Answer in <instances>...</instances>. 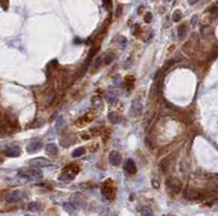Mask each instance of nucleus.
Returning a JSON list of instances; mask_svg holds the SVG:
<instances>
[{
	"label": "nucleus",
	"instance_id": "1",
	"mask_svg": "<svg viewBox=\"0 0 218 216\" xmlns=\"http://www.w3.org/2000/svg\"><path fill=\"white\" fill-rule=\"evenodd\" d=\"M17 174H19L20 177H23L28 180H38L41 179V177H43L41 172L36 169V167L32 169H20Z\"/></svg>",
	"mask_w": 218,
	"mask_h": 216
},
{
	"label": "nucleus",
	"instance_id": "2",
	"mask_svg": "<svg viewBox=\"0 0 218 216\" xmlns=\"http://www.w3.org/2000/svg\"><path fill=\"white\" fill-rule=\"evenodd\" d=\"M79 171H80V168H79L78 166H75V165H69V166L65 167V168L63 169L62 173L60 174L59 179L63 180V182L72 180L74 177H75L76 174L79 173Z\"/></svg>",
	"mask_w": 218,
	"mask_h": 216
},
{
	"label": "nucleus",
	"instance_id": "3",
	"mask_svg": "<svg viewBox=\"0 0 218 216\" xmlns=\"http://www.w3.org/2000/svg\"><path fill=\"white\" fill-rule=\"evenodd\" d=\"M102 191H103V195H104L108 200H112L114 198V195H116V192H114V187L112 182L110 179L107 180V182H105Z\"/></svg>",
	"mask_w": 218,
	"mask_h": 216
},
{
	"label": "nucleus",
	"instance_id": "4",
	"mask_svg": "<svg viewBox=\"0 0 218 216\" xmlns=\"http://www.w3.org/2000/svg\"><path fill=\"white\" fill-rule=\"evenodd\" d=\"M166 187L168 188V190L172 193H179L181 191V182L176 178H170L166 182Z\"/></svg>",
	"mask_w": 218,
	"mask_h": 216
},
{
	"label": "nucleus",
	"instance_id": "5",
	"mask_svg": "<svg viewBox=\"0 0 218 216\" xmlns=\"http://www.w3.org/2000/svg\"><path fill=\"white\" fill-rule=\"evenodd\" d=\"M30 165L33 167H47L51 165V162H50L48 159H45V158H36L31 161Z\"/></svg>",
	"mask_w": 218,
	"mask_h": 216
},
{
	"label": "nucleus",
	"instance_id": "6",
	"mask_svg": "<svg viewBox=\"0 0 218 216\" xmlns=\"http://www.w3.org/2000/svg\"><path fill=\"white\" fill-rule=\"evenodd\" d=\"M4 154L11 156V158H15V156H19L21 154V149L15 145H7L6 149H4Z\"/></svg>",
	"mask_w": 218,
	"mask_h": 216
},
{
	"label": "nucleus",
	"instance_id": "7",
	"mask_svg": "<svg viewBox=\"0 0 218 216\" xmlns=\"http://www.w3.org/2000/svg\"><path fill=\"white\" fill-rule=\"evenodd\" d=\"M41 147H43V145L39 140H32L26 145V151H27V153H35V152L39 151Z\"/></svg>",
	"mask_w": 218,
	"mask_h": 216
},
{
	"label": "nucleus",
	"instance_id": "8",
	"mask_svg": "<svg viewBox=\"0 0 218 216\" xmlns=\"http://www.w3.org/2000/svg\"><path fill=\"white\" fill-rule=\"evenodd\" d=\"M109 162L111 165H114V166H119V165L121 164V155L120 153H119L118 151H111L109 154Z\"/></svg>",
	"mask_w": 218,
	"mask_h": 216
},
{
	"label": "nucleus",
	"instance_id": "9",
	"mask_svg": "<svg viewBox=\"0 0 218 216\" xmlns=\"http://www.w3.org/2000/svg\"><path fill=\"white\" fill-rule=\"evenodd\" d=\"M20 198H21V192H20V191H17V190L11 191V192H9L8 195H7L6 201H7V203H15V202L19 201Z\"/></svg>",
	"mask_w": 218,
	"mask_h": 216
},
{
	"label": "nucleus",
	"instance_id": "10",
	"mask_svg": "<svg viewBox=\"0 0 218 216\" xmlns=\"http://www.w3.org/2000/svg\"><path fill=\"white\" fill-rule=\"evenodd\" d=\"M123 168H124V171H127L128 173H130V174L136 173V165H135V163H134V161L131 160V159H128V160L123 163Z\"/></svg>",
	"mask_w": 218,
	"mask_h": 216
},
{
	"label": "nucleus",
	"instance_id": "11",
	"mask_svg": "<svg viewBox=\"0 0 218 216\" xmlns=\"http://www.w3.org/2000/svg\"><path fill=\"white\" fill-rule=\"evenodd\" d=\"M184 195H186V198H188V199H197V198L200 197V192L197 190H195V189H192V188H189L186 190V192H184Z\"/></svg>",
	"mask_w": 218,
	"mask_h": 216
},
{
	"label": "nucleus",
	"instance_id": "12",
	"mask_svg": "<svg viewBox=\"0 0 218 216\" xmlns=\"http://www.w3.org/2000/svg\"><path fill=\"white\" fill-rule=\"evenodd\" d=\"M46 149V152H47L49 155H57L58 154V147H57L56 144H48L46 145L45 147Z\"/></svg>",
	"mask_w": 218,
	"mask_h": 216
},
{
	"label": "nucleus",
	"instance_id": "13",
	"mask_svg": "<svg viewBox=\"0 0 218 216\" xmlns=\"http://www.w3.org/2000/svg\"><path fill=\"white\" fill-rule=\"evenodd\" d=\"M131 110L134 113V115H138V114L142 112V104H141L138 100H134L131 105Z\"/></svg>",
	"mask_w": 218,
	"mask_h": 216
},
{
	"label": "nucleus",
	"instance_id": "14",
	"mask_svg": "<svg viewBox=\"0 0 218 216\" xmlns=\"http://www.w3.org/2000/svg\"><path fill=\"white\" fill-rule=\"evenodd\" d=\"M108 118L112 124H119V123H121V116L119 115L118 113H116V112H111V113H109Z\"/></svg>",
	"mask_w": 218,
	"mask_h": 216
},
{
	"label": "nucleus",
	"instance_id": "15",
	"mask_svg": "<svg viewBox=\"0 0 218 216\" xmlns=\"http://www.w3.org/2000/svg\"><path fill=\"white\" fill-rule=\"evenodd\" d=\"M212 34H213L212 27H211V26H204L203 30H202V36L205 39H208V38H211Z\"/></svg>",
	"mask_w": 218,
	"mask_h": 216
},
{
	"label": "nucleus",
	"instance_id": "16",
	"mask_svg": "<svg viewBox=\"0 0 218 216\" xmlns=\"http://www.w3.org/2000/svg\"><path fill=\"white\" fill-rule=\"evenodd\" d=\"M27 210L31 211V212H37V211L41 210V205L37 202H32L27 205Z\"/></svg>",
	"mask_w": 218,
	"mask_h": 216
},
{
	"label": "nucleus",
	"instance_id": "17",
	"mask_svg": "<svg viewBox=\"0 0 218 216\" xmlns=\"http://www.w3.org/2000/svg\"><path fill=\"white\" fill-rule=\"evenodd\" d=\"M141 214H142V216H154L153 211L149 208H147V206H143L141 209Z\"/></svg>",
	"mask_w": 218,
	"mask_h": 216
},
{
	"label": "nucleus",
	"instance_id": "18",
	"mask_svg": "<svg viewBox=\"0 0 218 216\" xmlns=\"http://www.w3.org/2000/svg\"><path fill=\"white\" fill-rule=\"evenodd\" d=\"M85 153V149L84 148H78V149H75L73 152H72V156L73 158H79V156H81V155H83V154Z\"/></svg>",
	"mask_w": 218,
	"mask_h": 216
},
{
	"label": "nucleus",
	"instance_id": "19",
	"mask_svg": "<svg viewBox=\"0 0 218 216\" xmlns=\"http://www.w3.org/2000/svg\"><path fill=\"white\" fill-rule=\"evenodd\" d=\"M182 17V13L180 10H176L175 12H173V15H172V20L175 22H179L180 20H181Z\"/></svg>",
	"mask_w": 218,
	"mask_h": 216
},
{
	"label": "nucleus",
	"instance_id": "20",
	"mask_svg": "<svg viewBox=\"0 0 218 216\" xmlns=\"http://www.w3.org/2000/svg\"><path fill=\"white\" fill-rule=\"evenodd\" d=\"M186 30H187V28L184 25H181L179 28H178V35H179V38L182 39L184 36H186Z\"/></svg>",
	"mask_w": 218,
	"mask_h": 216
},
{
	"label": "nucleus",
	"instance_id": "21",
	"mask_svg": "<svg viewBox=\"0 0 218 216\" xmlns=\"http://www.w3.org/2000/svg\"><path fill=\"white\" fill-rule=\"evenodd\" d=\"M106 98H107V100H108L109 103H114V102H116V101H117V98L114 96H111V94H110V92H108V94H106Z\"/></svg>",
	"mask_w": 218,
	"mask_h": 216
},
{
	"label": "nucleus",
	"instance_id": "22",
	"mask_svg": "<svg viewBox=\"0 0 218 216\" xmlns=\"http://www.w3.org/2000/svg\"><path fill=\"white\" fill-rule=\"evenodd\" d=\"M63 206H65V210L69 211L70 213H71V212H74V206L72 205V204H70V203H65V204H63Z\"/></svg>",
	"mask_w": 218,
	"mask_h": 216
},
{
	"label": "nucleus",
	"instance_id": "23",
	"mask_svg": "<svg viewBox=\"0 0 218 216\" xmlns=\"http://www.w3.org/2000/svg\"><path fill=\"white\" fill-rule=\"evenodd\" d=\"M144 21L146 22V23H149V22L152 21V13H151V12H147L146 14H145Z\"/></svg>",
	"mask_w": 218,
	"mask_h": 216
},
{
	"label": "nucleus",
	"instance_id": "24",
	"mask_svg": "<svg viewBox=\"0 0 218 216\" xmlns=\"http://www.w3.org/2000/svg\"><path fill=\"white\" fill-rule=\"evenodd\" d=\"M103 2H104L105 8H108V9L111 8V0H103Z\"/></svg>",
	"mask_w": 218,
	"mask_h": 216
},
{
	"label": "nucleus",
	"instance_id": "25",
	"mask_svg": "<svg viewBox=\"0 0 218 216\" xmlns=\"http://www.w3.org/2000/svg\"><path fill=\"white\" fill-rule=\"evenodd\" d=\"M152 185H153V187L155 189H158L159 188V182H157V180L154 178V179H152Z\"/></svg>",
	"mask_w": 218,
	"mask_h": 216
},
{
	"label": "nucleus",
	"instance_id": "26",
	"mask_svg": "<svg viewBox=\"0 0 218 216\" xmlns=\"http://www.w3.org/2000/svg\"><path fill=\"white\" fill-rule=\"evenodd\" d=\"M188 1H189V3H190V4H194V3H196L199 0H188Z\"/></svg>",
	"mask_w": 218,
	"mask_h": 216
},
{
	"label": "nucleus",
	"instance_id": "27",
	"mask_svg": "<svg viewBox=\"0 0 218 216\" xmlns=\"http://www.w3.org/2000/svg\"><path fill=\"white\" fill-rule=\"evenodd\" d=\"M216 9H217V7H216V6H214V8L212 9V12H214V13L216 12Z\"/></svg>",
	"mask_w": 218,
	"mask_h": 216
},
{
	"label": "nucleus",
	"instance_id": "28",
	"mask_svg": "<svg viewBox=\"0 0 218 216\" xmlns=\"http://www.w3.org/2000/svg\"><path fill=\"white\" fill-rule=\"evenodd\" d=\"M167 1H169V0H167Z\"/></svg>",
	"mask_w": 218,
	"mask_h": 216
}]
</instances>
